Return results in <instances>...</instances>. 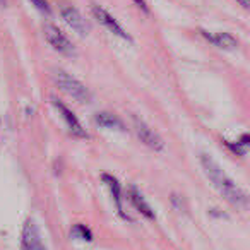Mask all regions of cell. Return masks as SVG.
<instances>
[{
    "label": "cell",
    "instance_id": "cell-12",
    "mask_svg": "<svg viewBox=\"0 0 250 250\" xmlns=\"http://www.w3.org/2000/svg\"><path fill=\"white\" fill-rule=\"evenodd\" d=\"M94 122L100 127H106V129H118L124 130V122L117 117V115L110 113V111H100V113L94 115Z\"/></svg>",
    "mask_w": 250,
    "mask_h": 250
},
{
    "label": "cell",
    "instance_id": "cell-8",
    "mask_svg": "<svg viewBox=\"0 0 250 250\" xmlns=\"http://www.w3.org/2000/svg\"><path fill=\"white\" fill-rule=\"evenodd\" d=\"M60 14H62L63 21H65L74 31L79 33V35H86V33L89 31V24H87L86 19L83 18V14H81L77 9L62 7V12H60Z\"/></svg>",
    "mask_w": 250,
    "mask_h": 250
},
{
    "label": "cell",
    "instance_id": "cell-9",
    "mask_svg": "<svg viewBox=\"0 0 250 250\" xmlns=\"http://www.w3.org/2000/svg\"><path fill=\"white\" fill-rule=\"evenodd\" d=\"M101 180H103L104 184L108 185V188H110V194H111V197H113V202H115V206H117V211H118V214H120V218L130 219L129 216L125 214V211H124V202H122V185H120V182H118L117 178L113 177V175H108V173L101 175Z\"/></svg>",
    "mask_w": 250,
    "mask_h": 250
},
{
    "label": "cell",
    "instance_id": "cell-5",
    "mask_svg": "<svg viewBox=\"0 0 250 250\" xmlns=\"http://www.w3.org/2000/svg\"><path fill=\"white\" fill-rule=\"evenodd\" d=\"M132 125H134V132L139 137V141L143 144H146L149 149L153 151H163L165 149V143L153 129H149L146 125V122L141 120L139 117H132Z\"/></svg>",
    "mask_w": 250,
    "mask_h": 250
},
{
    "label": "cell",
    "instance_id": "cell-2",
    "mask_svg": "<svg viewBox=\"0 0 250 250\" xmlns=\"http://www.w3.org/2000/svg\"><path fill=\"white\" fill-rule=\"evenodd\" d=\"M55 84L59 86V89H62L65 94L72 96L74 100L81 101V103H87L91 100L89 89L81 81H77L76 77L63 72V70H57L55 72Z\"/></svg>",
    "mask_w": 250,
    "mask_h": 250
},
{
    "label": "cell",
    "instance_id": "cell-14",
    "mask_svg": "<svg viewBox=\"0 0 250 250\" xmlns=\"http://www.w3.org/2000/svg\"><path fill=\"white\" fill-rule=\"evenodd\" d=\"M226 146H228L229 151H233V153L245 154L247 149H249V134H243L238 143H226Z\"/></svg>",
    "mask_w": 250,
    "mask_h": 250
},
{
    "label": "cell",
    "instance_id": "cell-7",
    "mask_svg": "<svg viewBox=\"0 0 250 250\" xmlns=\"http://www.w3.org/2000/svg\"><path fill=\"white\" fill-rule=\"evenodd\" d=\"M91 12H93V16L96 18V21L100 22L101 26H104L110 33L120 36V38L125 40V42H130V40H132L129 33L124 29V26H122L120 22H118L117 19H115L113 16L106 11V9L100 7V5H93V7H91Z\"/></svg>",
    "mask_w": 250,
    "mask_h": 250
},
{
    "label": "cell",
    "instance_id": "cell-17",
    "mask_svg": "<svg viewBox=\"0 0 250 250\" xmlns=\"http://www.w3.org/2000/svg\"><path fill=\"white\" fill-rule=\"evenodd\" d=\"M236 2H238V4L242 5L243 9H245V11H247V9L250 7V0H236Z\"/></svg>",
    "mask_w": 250,
    "mask_h": 250
},
{
    "label": "cell",
    "instance_id": "cell-16",
    "mask_svg": "<svg viewBox=\"0 0 250 250\" xmlns=\"http://www.w3.org/2000/svg\"><path fill=\"white\" fill-rule=\"evenodd\" d=\"M134 2H136V5L144 12V14H149V7H147L146 0H134Z\"/></svg>",
    "mask_w": 250,
    "mask_h": 250
},
{
    "label": "cell",
    "instance_id": "cell-6",
    "mask_svg": "<svg viewBox=\"0 0 250 250\" xmlns=\"http://www.w3.org/2000/svg\"><path fill=\"white\" fill-rule=\"evenodd\" d=\"M21 250H48L43 243L42 233L31 218L26 219L21 231Z\"/></svg>",
    "mask_w": 250,
    "mask_h": 250
},
{
    "label": "cell",
    "instance_id": "cell-4",
    "mask_svg": "<svg viewBox=\"0 0 250 250\" xmlns=\"http://www.w3.org/2000/svg\"><path fill=\"white\" fill-rule=\"evenodd\" d=\"M52 103H53V106H55V110L60 113L62 120L65 122L67 129H69V132L72 134V136L81 137V139L87 137V132L84 130L83 125H81V122H79V118H77V115L74 113V111L70 110V108L67 106V104L63 103L62 100H59V98H52Z\"/></svg>",
    "mask_w": 250,
    "mask_h": 250
},
{
    "label": "cell",
    "instance_id": "cell-10",
    "mask_svg": "<svg viewBox=\"0 0 250 250\" xmlns=\"http://www.w3.org/2000/svg\"><path fill=\"white\" fill-rule=\"evenodd\" d=\"M129 201H130V204L144 216V218H147V219L156 218V214H154V211L151 209V206L147 204V201L144 199V195L141 194V192L137 190V187H134V185L129 187Z\"/></svg>",
    "mask_w": 250,
    "mask_h": 250
},
{
    "label": "cell",
    "instance_id": "cell-15",
    "mask_svg": "<svg viewBox=\"0 0 250 250\" xmlns=\"http://www.w3.org/2000/svg\"><path fill=\"white\" fill-rule=\"evenodd\" d=\"M29 2H31L42 14H50V12H52V7H50V4L46 0H29Z\"/></svg>",
    "mask_w": 250,
    "mask_h": 250
},
{
    "label": "cell",
    "instance_id": "cell-13",
    "mask_svg": "<svg viewBox=\"0 0 250 250\" xmlns=\"http://www.w3.org/2000/svg\"><path fill=\"white\" fill-rule=\"evenodd\" d=\"M70 236L76 240H83V242H91L93 240V233H91V229L87 228V226L84 225H74L72 229H70Z\"/></svg>",
    "mask_w": 250,
    "mask_h": 250
},
{
    "label": "cell",
    "instance_id": "cell-1",
    "mask_svg": "<svg viewBox=\"0 0 250 250\" xmlns=\"http://www.w3.org/2000/svg\"><path fill=\"white\" fill-rule=\"evenodd\" d=\"M201 163H202V168H204L206 175H208V178L212 182V185L218 188L219 194H221L229 204L235 206V208H247V202H249L247 194L218 167V163H216L211 156L202 154Z\"/></svg>",
    "mask_w": 250,
    "mask_h": 250
},
{
    "label": "cell",
    "instance_id": "cell-11",
    "mask_svg": "<svg viewBox=\"0 0 250 250\" xmlns=\"http://www.w3.org/2000/svg\"><path fill=\"white\" fill-rule=\"evenodd\" d=\"M201 33L209 43L219 46V48L229 50V48H236V46H238V40L233 35H229V33H208V31H201Z\"/></svg>",
    "mask_w": 250,
    "mask_h": 250
},
{
    "label": "cell",
    "instance_id": "cell-3",
    "mask_svg": "<svg viewBox=\"0 0 250 250\" xmlns=\"http://www.w3.org/2000/svg\"><path fill=\"white\" fill-rule=\"evenodd\" d=\"M43 35H45L48 45L53 50H57L59 53L63 55H72L74 53V45L70 43V40L67 38V35L55 24H45L43 28Z\"/></svg>",
    "mask_w": 250,
    "mask_h": 250
}]
</instances>
